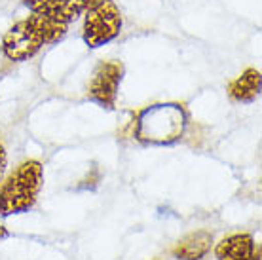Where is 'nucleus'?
<instances>
[{
  "mask_svg": "<svg viewBox=\"0 0 262 260\" xmlns=\"http://www.w3.org/2000/svg\"><path fill=\"white\" fill-rule=\"evenodd\" d=\"M69 25L42 13H33L27 19L8 29L2 38V53L10 61H25L42 50V46L55 44L67 34Z\"/></svg>",
  "mask_w": 262,
  "mask_h": 260,
  "instance_id": "f257e3e1",
  "label": "nucleus"
},
{
  "mask_svg": "<svg viewBox=\"0 0 262 260\" xmlns=\"http://www.w3.org/2000/svg\"><path fill=\"white\" fill-rule=\"evenodd\" d=\"M216 260H260V249L249 234L224 237L215 249Z\"/></svg>",
  "mask_w": 262,
  "mask_h": 260,
  "instance_id": "423d86ee",
  "label": "nucleus"
},
{
  "mask_svg": "<svg viewBox=\"0 0 262 260\" xmlns=\"http://www.w3.org/2000/svg\"><path fill=\"white\" fill-rule=\"evenodd\" d=\"M186 120L188 114L183 104H152L137 114L133 122V135L143 144H156V146L173 144L184 135Z\"/></svg>",
  "mask_w": 262,
  "mask_h": 260,
  "instance_id": "f03ea898",
  "label": "nucleus"
},
{
  "mask_svg": "<svg viewBox=\"0 0 262 260\" xmlns=\"http://www.w3.org/2000/svg\"><path fill=\"white\" fill-rule=\"evenodd\" d=\"M42 163L27 160L0 186V216L19 215L33 207L42 186Z\"/></svg>",
  "mask_w": 262,
  "mask_h": 260,
  "instance_id": "7ed1b4c3",
  "label": "nucleus"
},
{
  "mask_svg": "<svg viewBox=\"0 0 262 260\" xmlns=\"http://www.w3.org/2000/svg\"><path fill=\"white\" fill-rule=\"evenodd\" d=\"M85 12L82 38L88 48H101L120 34L122 13L112 0H90Z\"/></svg>",
  "mask_w": 262,
  "mask_h": 260,
  "instance_id": "20e7f679",
  "label": "nucleus"
},
{
  "mask_svg": "<svg viewBox=\"0 0 262 260\" xmlns=\"http://www.w3.org/2000/svg\"><path fill=\"white\" fill-rule=\"evenodd\" d=\"M4 171H6V150L0 144V181L4 177Z\"/></svg>",
  "mask_w": 262,
  "mask_h": 260,
  "instance_id": "f8f14e48",
  "label": "nucleus"
},
{
  "mask_svg": "<svg viewBox=\"0 0 262 260\" xmlns=\"http://www.w3.org/2000/svg\"><path fill=\"white\" fill-rule=\"evenodd\" d=\"M211 245H213L211 232L196 230L179 241L177 247L173 249V254L181 260H202L211 251Z\"/></svg>",
  "mask_w": 262,
  "mask_h": 260,
  "instance_id": "0eeeda50",
  "label": "nucleus"
},
{
  "mask_svg": "<svg viewBox=\"0 0 262 260\" xmlns=\"http://www.w3.org/2000/svg\"><path fill=\"white\" fill-rule=\"evenodd\" d=\"M124 76V65L118 61H101L88 84V99L106 111H112L118 97V88Z\"/></svg>",
  "mask_w": 262,
  "mask_h": 260,
  "instance_id": "39448f33",
  "label": "nucleus"
},
{
  "mask_svg": "<svg viewBox=\"0 0 262 260\" xmlns=\"http://www.w3.org/2000/svg\"><path fill=\"white\" fill-rule=\"evenodd\" d=\"M2 237H8V230L0 226V240H2Z\"/></svg>",
  "mask_w": 262,
  "mask_h": 260,
  "instance_id": "ddd939ff",
  "label": "nucleus"
},
{
  "mask_svg": "<svg viewBox=\"0 0 262 260\" xmlns=\"http://www.w3.org/2000/svg\"><path fill=\"white\" fill-rule=\"evenodd\" d=\"M61 2L63 0H23V4L33 13H42L48 17H52L55 13V10L61 6Z\"/></svg>",
  "mask_w": 262,
  "mask_h": 260,
  "instance_id": "9d476101",
  "label": "nucleus"
},
{
  "mask_svg": "<svg viewBox=\"0 0 262 260\" xmlns=\"http://www.w3.org/2000/svg\"><path fill=\"white\" fill-rule=\"evenodd\" d=\"M90 6V0H63L61 6L55 10V13L52 15V19L59 21V23H72L82 15Z\"/></svg>",
  "mask_w": 262,
  "mask_h": 260,
  "instance_id": "1a4fd4ad",
  "label": "nucleus"
},
{
  "mask_svg": "<svg viewBox=\"0 0 262 260\" xmlns=\"http://www.w3.org/2000/svg\"><path fill=\"white\" fill-rule=\"evenodd\" d=\"M101 181V173H99V169L97 167H93L92 169V173L85 177L84 181H82V184H80V188H90V190H93L95 186H97V182Z\"/></svg>",
  "mask_w": 262,
  "mask_h": 260,
  "instance_id": "9b49d317",
  "label": "nucleus"
},
{
  "mask_svg": "<svg viewBox=\"0 0 262 260\" xmlns=\"http://www.w3.org/2000/svg\"><path fill=\"white\" fill-rule=\"evenodd\" d=\"M228 95L236 103H253L260 95V71L247 69L228 84Z\"/></svg>",
  "mask_w": 262,
  "mask_h": 260,
  "instance_id": "6e6552de",
  "label": "nucleus"
}]
</instances>
